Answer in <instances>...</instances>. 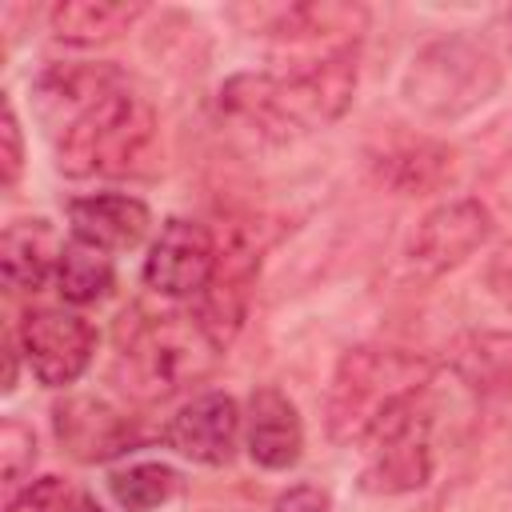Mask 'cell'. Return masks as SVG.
<instances>
[{
    "label": "cell",
    "instance_id": "cell-14",
    "mask_svg": "<svg viewBox=\"0 0 512 512\" xmlns=\"http://www.w3.org/2000/svg\"><path fill=\"white\" fill-rule=\"evenodd\" d=\"M428 476H432L428 416L416 412L368 444V464L360 472V488L376 492V496H400V492L424 488Z\"/></svg>",
    "mask_w": 512,
    "mask_h": 512
},
{
    "label": "cell",
    "instance_id": "cell-19",
    "mask_svg": "<svg viewBox=\"0 0 512 512\" xmlns=\"http://www.w3.org/2000/svg\"><path fill=\"white\" fill-rule=\"evenodd\" d=\"M60 236L44 216H20L0 236V272L8 292H40L60 268Z\"/></svg>",
    "mask_w": 512,
    "mask_h": 512
},
{
    "label": "cell",
    "instance_id": "cell-11",
    "mask_svg": "<svg viewBox=\"0 0 512 512\" xmlns=\"http://www.w3.org/2000/svg\"><path fill=\"white\" fill-rule=\"evenodd\" d=\"M244 432L240 404L228 392H200L188 404H180L164 424V444L204 468H220L236 456Z\"/></svg>",
    "mask_w": 512,
    "mask_h": 512
},
{
    "label": "cell",
    "instance_id": "cell-6",
    "mask_svg": "<svg viewBox=\"0 0 512 512\" xmlns=\"http://www.w3.org/2000/svg\"><path fill=\"white\" fill-rule=\"evenodd\" d=\"M256 276H260V244L244 224H228V232L216 236V268L204 292L192 300V316L220 352L240 336L248 320Z\"/></svg>",
    "mask_w": 512,
    "mask_h": 512
},
{
    "label": "cell",
    "instance_id": "cell-17",
    "mask_svg": "<svg viewBox=\"0 0 512 512\" xmlns=\"http://www.w3.org/2000/svg\"><path fill=\"white\" fill-rule=\"evenodd\" d=\"M120 80H124V72L112 64H52L32 80L36 116L52 132H60L64 124H72L92 100H100Z\"/></svg>",
    "mask_w": 512,
    "mask_h": 512
},
{
    "label": "cell",
    "instance_id": "cell-28",
    "mask_svg": "<svg viewBox=\"0 0 512 512\" xmlns=\"http://www.w3.org/2000/svg\"><path fill=\"white\" fill-rule=\"evenodd\" d=\"M16 380H20V340L8 336V340H4V384H0V388L12 392Z\"/></svg>",
    "mask_w": 512,
    "mask_h": 512
},
{
    "label": "cell",
    "instance_id": "cell-13",
    "mask_svg": "<svg viewBox=\"0 0 512 512\" xmlns=\"http://www.w3.org/2000/svg\"><path fill=\"white\" fill-rule=\"evenodd\" d=\"M368 168L384 188H392L400 196H424L448 180L452 148L424 132L392 128L368 148Z\"/></svg>",
    "mask_w": 512,
    "mask_h": 512
},
{
    "label": "cell",
    "instance_id": "cell-27",
    "mask_svg": "<svg viewBox=\"0 0 512 512\" xmlns=\"http://www.w3.org/2000/svg\"><path fill=\"white\" fill-rule=\"evenodd\" d=\"M272 512H332V500L316 484H296L272 504Z\"/></svg>",
    "mask_w": 512,
    "mask_h": 512
},
{
    "label": "cell",
    "instance_id": "cell-21",
    "mask_svg": "<svg viewBox=\"0 0 512 512\" xmlns=\"http://www.w3.org/2000/svg\"><path fill=\"white\" fill-rule=\"evenodd\" d=\"M116 284V268L112 256L104 248H92L84 240H68L60 252V268H56V288L68 304H96L112 292Z\"/></svg>",
    "mask_w": 512,
    "mask_h": 512
},
{
    "label": "cell",
    "instance_id": "cell-10",
    "mask_svg": "<svg viewBox=\"0 0 512 512\" xmlns=\"http://www.w3.org/2000/svg\"><path fill=\"white\" fill-rule=\"evenodd\" d=\"M232 20L244 24V32L272 36V40H328L332 48H348L364 24L368 8L364 4H236L228 12Z\"/></svg>",
    "mask_w": 512,
    "mask_h": 512
},
{
    "label": "cell",
    "instance_id": "cell-16",
    "mask_svg": "<svg viewBox=\"0 0 512 512\" xmlns=\"http://www.w3.org/2000/svg\"><path fill=\"white\" fill-rule=\"evenodd\" d=\"M68 224H72L76 240L104 248V252H124L148 236L152 212L144 200H136L128 192H92V196H76L68 204Z\"/></svg>",
    "mask_w": 512,
    "mask_h": 512
},
{
    "label": "cell",
    "instance_id": "cell-3",
    "mask_svg": "<svg viewBox=\"0 0 512 512\" xmlns=\"http://www.w3.org/2000/svg\"><path fill=\"white\" fill-rule=\"evenodd\" d=\"M220 348L208 340L200 320L188 312H148L128 308L116 324L112 380L140 404L168 400L188 384L204 380Z\"/></svg>",
    "mask_w": 512,
    "mask_h": 512
},
{
    "label": "cell",
    "instance_id": "cell-22",
    "mask_svg": "<svg viewBox=\"0 0 512 512\" xmlns=\"http://www.w3.org/2000/svg\"><path fill=\"white\" fill-rule=\"evenodd\" d=\"M108 488H112V500L124 512H156L172 496H180L184 480H180L176 468H168L160 460H140V464H128V468L112 472Z\"/></svg>",
    "mask_w": 512,
    "mask_h": 512
},
{
    "label": "cell",
    "instance_id": "cell-18",
    "mask_svg": "<svg viewBox=\"0 0 512 512\" xmlns=\"http://www.w3.org/2000/svg\"><path fill=\"white\" fill-rule=\"evenodd\" d=\"M444 360L468 392L492 400L512 396V332L468 328L444 344Z\"/></svg>",
    "mask_w": 512,
    "mask_h": 512
},
{
    "label": "cell",
    "instance_id": "cell-7",
    "mask_svg": "<svg viewBox=\"0 0 512 512\" xmlns=\"http://www.w3.org/2000/svg\"><path fill=\"white\" fill-rule=\"evenodd\" d=\"M16 340L44 388L76 384L96 356V328L68 308H28L16 324Z\"/></svg>",
    "mask_w": 512,
    "mask_h": 512
},
{
    "label": "cell",
    "instance_id": "cell-26",
    "mask_svg": "<svg viewBox=\"0 0 512 512\" xmlns=\"http://www.w3.org/2000/svg\"><path fill=\"white\" fill-rule=\"evenodd\" d=\"M484 288L492 292V300H496L500 308L512 312V240L500 244V248L488 256V264H484Z\"/></svg>",
    "mask_w": 512,
    "mask_h": 512
},
{
    "label": "cell",
    "instance_id": "cell-9",
    "mask_svg": "<svg viewBox=\"0 0 512 512\" xmlns=\"http://www.w3.org/2000/svg\"><path fill=\"white\" fill-rule=\"evenodd\" d=\"M216 268V232L196 220L172 216L160 224L144 256V284L168 300H196Z\"/></svg>",
    "mask_w": 512,
    "mask_h": 512
},
{
    "label": "cell",
    "instance_id": "cell-23",
    "mask_svg": "<svg viewBox=\"0 0 512 512\" xmlns=\"http://www.w3.org/2000/svg\"><path fill=\"white\" fill-rule=\"evenodd\" d=\"M4 512H104L96 496L64 476H40L20 488L16 500L4 504Z\"/></svg>",
    "mask_w": 512,
    "mask_h": 512
},
{
    "label": "cell",
    "instance_id": "cell-2",
    "mask_svg": "<svg viewBox=\"0 0 512 512\" xmlns=\"http://www.w3.org/2000/svg\"><path fill=\"white\" fill-rule=\"evenodd\" d=\"M432 372L436 368L428 356L404 348H380V344L348 348L324 396V428L332 444L368 448L376 436L424 412L420 396L432 384Z\"/></svg>",
    "mask_w": 512,
    "mask_h": 512
},
{
    "label": "cell",
    "instance_id": "cell-5",
    "mask_svg": "<svg viewBox=\"0 0 512 512\" xmlns=\"http://www.w3.org/2000/svg\"><path fill=\"white\" fill-rule=\"evenodd\" d=\"M500 80L504 72L484 44L468 36H444L412 56L400 80V96L428 120H460L488 104L500 92Z\"/></svg>",
    "mask_w": 512,
    "mask_h": 512
},
{
    "label": "cell",
    "instance_id": "cell-1",
    "mask_svg": "<svg viewBox=\"0 0 512 512\" xmlns=\"http://www.w3.org/2000/svg\"><path fill=\"white\" fill-rule=\"evenodd\" d=\"M356 92V48H324L280 72H236L216 92L228 128L260 144H284L336 124Z\"/></svg>",
    "mask_w": 512,
    "mask_h": 512
},
{
    "label": "cell",
    "instance_id": "cell-25",
    "mask_svg": "<svg viewBox=\"0 0 512 512\" xmlns=\"http://www.w3.org/2000/svg\"><path fill=\"white\" fill-rule=\"evenodd\" d=\"M0 168H4V188H16L24 172V136H20V116L12 96H4V120H0Z\"/></svg>",
    "mask_w": 512,
    "mask_h": 512
},
{
    "label": "cell",
    "instance_id": "cell-8",
    "mask_svg": "<svg viewBox=\"0 0 512 512\" xmlns=\"http://www.w3.org/2000/svg\"><path fill=\"white\" fill-rule=\"evenodd\" d=\"M492 236V212L472 200H444L436 204L408 240V268L424 280H436L452 268H460L472 252H480Z\"/></svg>",
    "mask_w": 512,
    "mask_h": 512
},
{
    "label": "cell",
    "instance_id": "cell-4",
    "mask_svg": "<svg viewBox=\"0 0 512 512\" xmlns=\"http://www.w3.org/2000/svg\"><path fill=\"white\" fill-rule=\"evenodd\" d=\"M156 140V108L120 80L100 100H92L72 124L56 132V168L68 180L120 176L140 164Z\"/></svg>",
    "mask_w": 512,
    "mask_h": 512
},
{
    "label": "cell",
    "instance_id": "cell-29",
    "mask_svg": "<svg viewBox=\"0 0 512 512\" xmlns=\"http://www.w3.org/2000/svg\"><path fill=\"white\" fill-rule=\"evenodd\" d=\"M508 32H512V12H508Z\"/></svg>",
    "mask_w": 512,
    "mask_h": 512
},
{
    "label": "cell",
    "instance_id": "cell-20",
    "mask_svg": "<svg viewBox=\"0 0 512 512\" xmlns=\"http://www.w3.org/2000/svg\"><path fill=\"white\" fill-rule=\"evenodd\" d=\"M148 8L140 0H60L48 12V28L56 40L76 48H96L128 32Z\"/></svg>",
    "mask_w": 512,
    "mask_h": 512
},
{
    "label": "cell",
    "instance_id": "cell-24",
    "mask_svg": "<svg viewBox=\"0 0 512 512\" xmlns=\"http://www.w3.org/2000/svg\"><path fill=\"white\" fill-rule=\"evenodd\" d=\"M36 464V436L24 420L8 416L0 424V484H4V504L20 496V484L24 476L32 472Z\"/></svg>",
    "mask_w": 512,
    "mask_h": 512
},
{
    "label": "cell",
    "instance_id": "cell-12",
    "mask_svg": "<svg viewBox=\"0 0 512 512\" xmlns=\"http://www.w3.org/2000/svg\"><path fill=\"white\" fill-rule=\"evenodd\" d=\"M60 448L80 464H104L140 444L136 424L100 396H64L52 408Z\"/></svg>",
    "mask_w": 512,
    "mask_h": 512
},
{
    "label": "cell",
    "instance_id": "cell-15",
    "mask_svg": "<svg viewBox=\"0 0 512 512\" xmlns=\"http://www.w3.org/2000/svg\"><path fill=\"white\" fill-rule=\"evenodd\" d=\"M244 444H248V456L268 468V472H284L300 460L304 452V424H300V412L296 404L264 384L248 396V412H244Z\"/></svg>",
    "mask_w": 512,
    "mask_h": 512
}]
</instances>
